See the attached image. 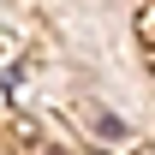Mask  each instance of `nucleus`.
<instances>
[]
</instances>
